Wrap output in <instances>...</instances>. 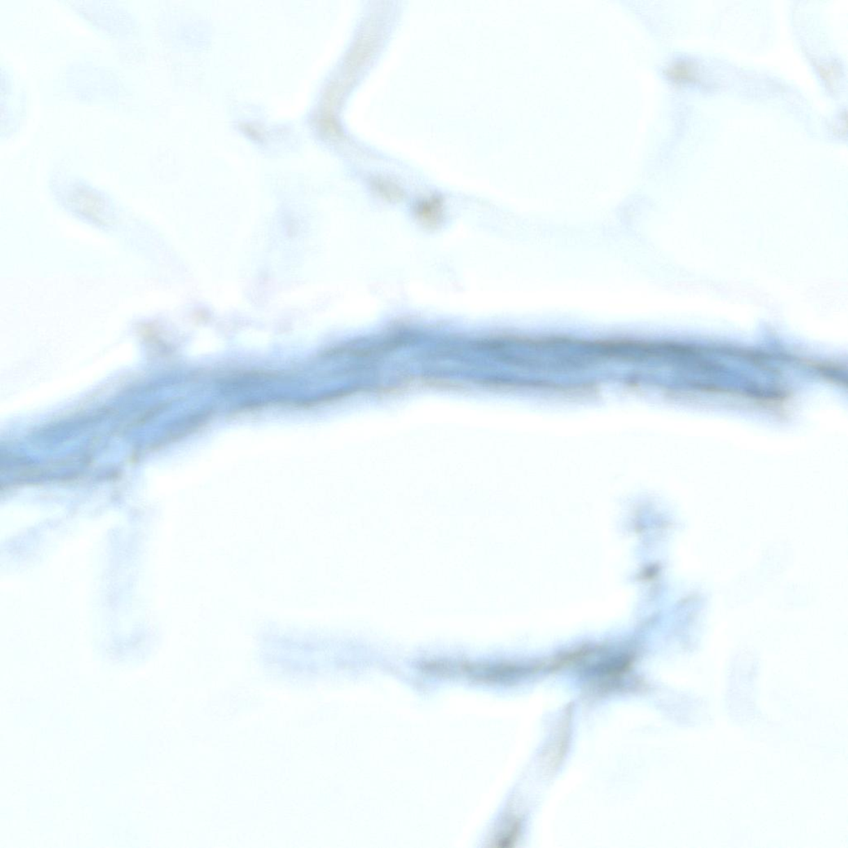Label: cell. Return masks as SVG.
<instances>
[{
	"instance_id": "obj_1",
	"label": "cell",
	"mask_w": 848,
	"mask_h": 848,
	"mask_svg": "<svg viewBox=\"0 0 848 848\" xmlns=\"http://www.w3.org/2000/svg\"><path fill=\"white\" fill-rule=\"evenodd\" d=\"M381 30L376 20H368L355 40L348 56V65L353 72L363 68L376 54L380 45Z\"/></svg>"
},
{
	"instance_id": "obj_2",
	"label": "cell",
	"mask_w": 848,
	"mask_h": 848,
	"mask_svg": "<svg viewBox=\"0 0 848 848\" xmlns=\"http://www.w3.org/2000/svg\"><path fill=\"white\" fill-rule=\"evenodd\" d=\"M443 200L441 196H432L417 203L415 215L425 226H437L442 221Z\"/></svg>"
},
{
	"instance_id": "obj_3",
	"label": "cell",
	"mask_w": 848,
	"mask_h": 848,
	"mask_svg": "<svg viewBox=\"0 0 848 848\" xmlns=\"http://www.w3.org/2000/svg\"><path fill=\"white\" fill-rule=\"evenodd\" d=\"M667 75L676 83L696 82L700 77L698 67L689 60H679L667 68Z\"/></svg>"
},
{
	"instance_id": "obj_4",
	"label": "cell",
	"mask_w": 848,
	"mask_h": 848,
	"mask_svg": "<svg viewBox=\"0 0 848 848\" xmlns=\"http://www.w3.org/2000/svg\"><path fill=\"white\" fill-rule=\"evenodd\" d=\"M371 184L374 191L386 200L399 201L403 197V188L392 178L385 176H376L371 179Z\"/></svg>"
},
{
	"instance_id": "obj_5",
	"label": "cell",
	"mask_w": 848,
	"mask_h": 848,
	"mask_svg": "<svg viewBox=\"0 0 848 848\" xmlns=\"http://www.w3.org/2000/svg\"><path fill=\"white\" fill-rule=\"evenodd\" d=\"M821 76L824 77L825 81H827L829 86H833L835 82L838 80L839 75H840V65L833 63H826L824 64L818 65Z\"/></svg>"
}]
</instances>
